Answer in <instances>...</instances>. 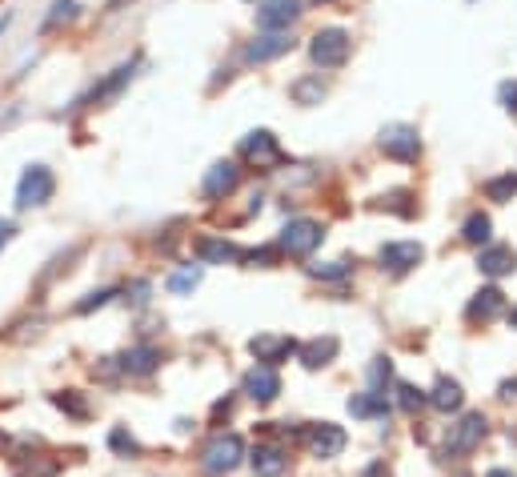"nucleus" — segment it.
I'll return each mask as SVG.
<instances>
[{"label":"nucleus","instance_id":"23","mask_svg":"<svg viewBox=\"0 0 517 477\" xmlns=\"http://www.w3.org/2000/svg\"><path fill=\"white\" fill-rule=\"evenodd\" d=\"M349 413L353 417H385L389 413V401H385V393H357V397H349Z\"/></svg>","mask_w":517,"mask_h":477},{"label":"nucleus","instance_id":"26","mask_svg":"<svg viewBox=\"0 0 517 477\" xmlns=\"http://www.w3.org/2000/svg\"><path fill=\"white\" fill-rule=\"evenodd\" d=\"M489 229H493V221L485 217V213H473V217L461 225V237H465L469 245H489Z\"/></svg>","mask_w":517,"mask_h":477},{"label":"nucleus","instance_id":"29","mask_svg":"<svg viewBox=\"0 0 517 477\" xmlns=\"http://www.w3.org/2000/svg\"><path fill=\"white\" fill-rule=\"evenodd\" d=\"M73 17H77V0H53V12L44 17V33L57 25H69Z\"/></svg>","mask_w":517,"mask_h":477},{"label":"nucleus","instance_id":"32","mask_svg":"<svg viewBox=\"0 0 517 477\" xmlns=\"http://www.w3.org/2000/svg\"><path fill=\"white\" fill-rule=\"evenodd\" d=\"M389 377H393V365H389L385 357H377V361L369 365V385H373V393H385V389H381V385H385Z\"/></svg>","mask_w":517,"mask_h":477},{"label":"nucleus","instance_id":"17","mask_svg":"<svg viewBox=\"0 0 517 477\" xmlns=\"http://www.w3.org/2000/svg\"><path fill=\"white\" fill-rule=\"evenodd\" d=\"M133 73H137V65H117L113 73L105 77L101 85H93V93L85 97V105H101V101H109V97H117V93L125 89V85L133 81Z\"/></svg>","mask_w":517,"mask_h":477},{"label":"nucleus","instance_id":"39","mask_svg":"<svg viewBox=\"0 0 517 477\" xmlns=\"http://www.w3.org/2000/svg\"><path fill=\"white\" fill-rule=\"evenodd\" d=\"M12 25V12H4V17H0V36H4V28Z\"/></svg>","mask_w":517,"mask_h":477},{"label":"nucleus","instance_id":"38","mask_svg":"<svg viewBox=\"0 0 517 477\" xmlns=\"http://www.w3.org/2000/svg\"><path fill=\"white\" fill-rule=\"evenodd\" d=\"M12 233H17V229H12V225H4V229H0V245L9 241V237H12Z\"/></svg>","mask_w":517,"mask_h":477},{"label":"nucleus","instance_id":"41","mask_svg":"<svg viewBox=\"0 0 517 477\" xmlns=\"http://www.w3.org/2000/svg\"><path fill=\"white\" fill-rule=\"evenodd\" d=\"M509 325H513V329H517V309H513V313H509Z\"/></svg>","mask_w":517,"mask_h":477},{"label":"nucleus","instance_id":"1","mask_svg":"<svg viewBox=\"0 0 517 477\" xmlns=\"http://www.w3.org/2000/svg\"><path fill=\"white\" fill-rule=\"evenodd\" d=\"M57 193V177L49 165H28L17 181V209H41Z\"/></svg>","mask_w":517,"mask_h":477},{"label":"nucleus","instance_id":"7","mask_svg":"<svg viewBox=\"0 0 517 477\" xmlns=\"http://www.w3.org/2000/svg\"><path fill=\"white\" fill-rule=\"evenodd\" d=\"M301 0H261L257 4V25L261 33H289V25H297Z\"/></svg>","mask_w":517,"mask_h":477},{"label":"nucleus","instance_id":"24","mask_svg":"<svg viewBox=\"0 0 517 477\" xmlns=\"http://www.w3.org/2000/svg\"><path fill=\"white\" fill-rule=\"evenodd\" d=\"M289 97L297 101V105H321L325 81H321V77H301V81L289 85Z\"/></svg>","mask_w":517,"mask_h":477},{"label":"nucleus","instance_id":"40","mask_svg":"<svg viewBox=\"0 0 517 477\" xmlns=\"http://www.w3.org/2000/svg\"><path fill=\"white\" fill-rule=\"evenodd\" d=\"M485 477H513V473H509V469H489Z\"/></svg>","mask_w":517,"mask_h":477},{"label":"nucleus","instance_id":"3","mask_svg":"<svg viewBox=\"0 0 517 477\" xmlns=\"http://www.w3.org/2000/svg\"><path fill=\"white\" fill-rule=\"evenodd\" d=\"M377 145H381V153H385V157H393V161H405V165L421 157L417 129H413V125H401V121L385 125V129H381V137H377Z\"/></svg>","mask_w":517,"mask_h":477},{"label":"nucleus","instance_id":"2","mask_svg":"<svg viewBox=\"0 0 517 477\" xmlns=\"http://www.w3.org/2000/svg\"><path fill=\"white\" fill-rule=\"evenodd\" d=\"M245 457V441L237 433H217L209 445L201 449V469L209 477H221V473H233Z\"/></svg>","mask_w":517,"mask_h":477},{"label":"nucleus","instance_id":"10","mask_svg":"<svg viewBox=\"0 0 517 477\" xmlns=\"http://www.w3.org/2000/svg\"><path fill=\"white\" fill-rule=\"evenodd\" d=\"M305 441L313 449V457H337L345 449V429L333 425V421H321V425H309L305 429Z\"/></svg>","mask_w":517,"mask_h":477},{"label":"nucleus","instance_id":"19","mask_svg":"<svg viewBox=\"0 0 517 477\" xmlns=\"http://www.w3.org/2000/svg\"><path fill=\"white\" fill-rule=\"evenodd\" d=\"M501 309H505V293L489 285V289H481L473 301H469L465 313H469V321H493V317H497Z\"/></svg>","mask_w":517,"mask_h":477},{"label":"nucleus","instance_id":"18","mask_svg":"<svg viewBox=\"0 0 517 477\" xmlns=\"http://www.w3.org/2000/svg\"><path fill=\"white\" fill-rule=\"evenodd\" d=\"M121 361V369L129 373V377H149V373L161 365V353H157L153 345H137V349H129L125 357H117Z\"/></svg>","mask_w":517,"mask_h":477},{"label":"nucleus","instance_id":"16","mask_svg":"<svg viewBox=\"0 0 517 477\" xmlns=\"http://www.w3.org/2000/svg\"><path fill=\"white\" fill-rule=\"evenodd\" d=\"M249 461H253V473L257 477H281L289 469V457H285L281 445H257Z\"/></svg>","mask_w":517,"mask_h":477},{"label":"nucleus","instance_id":"22","mask_svg":"<svg viewBox=\"0 0 517 477\" xmlns=\"http://www.w3.org/2000/svg\"><path fill=\"white\" fill-rule=\"evenodd\" d=\"M333 357H337V337H317V341H309V345L301 349L305 369H321V365H329Z\"/></svg>","mask_w":517,"mask_h":477},{"label":"nucleus","instance_id":"4","mask_svg":"<svg viewBox=\"0 0 517 477\" xmlns=\"http://www.w3.org/2000/svg\"><path fill=\"white\" fill-rule=\"evenodd\" d=\"M309 57L321 69H341L349 61V33L345 28H321V33L309 41Z\"/></svg>","mask_w":517,"mask_h":477},{"label":"nucleus","instance_id":"14","mask_svg":"<svg viewBox=\"0 0 517 477\" xmlns=\"http://www.w3.org/2000/svg\"><path fill=\"white\" fill-rule=\"evenodd\" d=\"M513 265H517V253L509 249V245H485V249L477 253V269H481L485 277H505Z\"/></svg>","mask_w":517,"mask_h":477},{"label":"nucleus","instance_id":"21","mask_svg":"<svg viewBox=\"0 0 517 477\" xmlns=\"http://www.w3.org/2000/svg\"><path fill=\"white\" fill-rule=\"evenodd\" d=\"M461 401H465V393H461V385H457V381H449V377H441L433 385V393H429V405H433V409H441V413L461 409Z\"/></svg>","mask_w":517,"mask_h":477},{"label":"nucleus","instance_id":"12","mask_svg":"<svg viewBox=\"0 0 517 477\" xmlns=\"http://www.w3.org/2000/svg\"><path fill=\"white\" fill-rule=\"evenodd\" d=\"M245 393L253 397V401L269 405L277 393H281V377H277L273 365H253L249 373H245Z\"/></svg>","mask_w":517,"mask_h":477},{"label":"nucleus","instance_id":"33","mask_svg":"<svg viewBox=\"0 0 517 477\" xmlns=\"http://www.w3.org/2000/svg\"><path fill=\"white\" fill-rule=\"evenodd\" d=\"M117 293H121V289H97V293H89L85 301H77V313H93V309L109 305V301H113Z\"/></svg>","mask_w":517,"mask_h":477},{"label":"nucleus","instance_id":"11","mask_svg":"<svg viewBox=\"0 0 517 477\" xmlns=\"http://www.w3.org/2000/svg\"><path fill=\"white\" fill-rule=\"evenodd\" d=\"M293 49V36L289 33H261L257 41L245 44V61L249 65H265V61H277Z\"/></svg>","mask_w":517,"mask_h":477},{"label":"nucleus","instance_id":"35","mask_svg":"<svg viewBox=\"0 0 517 477\" xmlns=\"http://www.w3.org/2000/svg\"><path fill=\"white\" fill-rule=\"evenodd\" d=\"M501 105H505V113H517V81H505L501 85Z\"/></svg>","mask_w":517,"mask_h":477},{"label":"nucleus","instance_id":"5","mask_svg":"<svg viewBox=\"0 0 517 477\" xmlns=\"http://www.w3.org/2000/svg\"><path fill=\"white\" fill-rule=\"evenodd\" d=\"M485 429H489V421H485L481 413H465L457 425H449V437H445V457H465V453H473L477 445H481Z\"/></svg>","mask_w":517,"mask_h":477},{"label":"nucleus","instance_id":"37","mask_svg":"<svg viewBox=\"0 0 517 477\" xmlns=\"http://www.w3.org/2000/svg\"><path fill=\"white\" fill-rule=\"evenodd\" d=\"M501 397H505V401H509V397H517V377H513V381H505V385H501Z\"/></svg>","mask_w":517,"mask_h":477},{"label":"nucleus","instance_id":"36","mask_svg":"<svg viewBox=\"0 0 517 477\" xmlns=\"http://www.w3.org/2000/svg\"><path fill=\"white\" fill-rule=\"evenodd\" d=\"M17 477H57V465H53V461H36V469L25 465Z\"/></svg>","mask_w":517,"mask_h":477},{"label":"nucleus","instance_id":"6","mask_svg":"<svg viewBox=\"0 0 517 477\" xmlns=\"http://www.w3.org/2000/svg\"><path fill=\"white\" fill-rule=\"evenodd\" d=\"M321 241H325V229L309 217H297L281 229V249L289 253V257H309Z\"/></svg>","mask_w":517,"mask_h":477},{"label":"nucleus","instance_id":"20","mask_svg":"<svg viewBox=\"0 0 517 477\" xmlns=\"http://www.w3.org/2000/svg\"><path fill=\"white\" fill-rule=\"evenodd\" d=\"M197 257L205 261V265H229V261L241 257V249H237L233 241H217V237H201L197 241Z\"/></svg>","mask_w":517,"mask_h":477},{"label":"nucleus","instance_id":"25","mask_svg":"<svg viewBox=\"0 0 517 477\" xmlns=\"http://www.w3.org/2000/svg\"><path fill=\"white\" fill-rule=\"evenodd\" d=\"M485 197H489V201H513L517 197V173H501V177L485 181Z\"/></svg>","mask_w":517,"mask_h":477},{"label":"nucleus","instance_id":"34","mask_svg":"<svg viewBox=\"0 0 517 477\" xmlns=\"http://www.w3.org/2000/svg\"><path fill=\"white\" fill-rule=\"evenodd\" d=\"M109 445H113L117 453H125V457H129V453H137L141 445H137V437L129 433V429H113V433H109Z\"/></svg>","mask_w":517,"mask_h":477},{"label":"nucleus","instance_id":"8","mask_svg":"<svg viewBox=\"0 0 517 477\" xmlns=\"http://www.w3.org/2000/svg\"><path fill=\"white\" fill-rule=\"evenodd\" d=\"M237 181H241V169H237V161H217L209 173H205L201 197H205V201H221V197H229L237 189Z\"/></svg>","mask_w":517,"mask_h":477},{"label":"nucleus","instance_id":"15","mask_svg":"<svg viewBox=\"0 0 517 477\" xmlns=\"http://www.w3.org/2000/svg\"><path fill=\"white\" fill-rule=\"evenodd\" d=\"M241 157L245 161H257V165H265V161H277V137L269 129H253L249 137L241 141Z\"/></svg>","mask_w":517,"mask_h":477},{"label":"nucleus","instance_id":"42","mask_svg":"<svg viewBox=\"0 0 517 477\" xmlns=\"http://www.w3.org/2000/svg\"><path fill=\"white\" fill-rule=\"evenodd\" d=\"M313 4H329V0H313Z\"/></svg>","mask_w":517,"mask_h":477},{"label":"nucleus","instance_id":"30","mask_svg":"<svg viewBox=\"0 0 517 477\" xmlns=\"http://www.w3.org/2000/svg\"><path fill=\"white\" fill-rule=\"evenodd\" d=\"M53 405H61V409L73 413V417H89V405H85L73 389H69V393H53Z\"/></svg>","mask_w":517,"mask_h":477},{"label":"nucleus","instance_id":"28","mask_svg":"<svg viewBox=\"0 0 517 477\" xmlns=\"http://www.w3.org/2000/svg\"><path fill=\"white\" fill-rule=\"evenodd\" d=\"M197 285H201V269L197 265H185L169 277V293H193Z\"/></svg>","mask_w":517,"mask_h":477},{"label":"nucleus","instance_id":"31","mask_svg":"<svg viewBox=\"0 0 517 477\" xmlns=\"http://www.w3.org/2000/svg\"><path fill=\"white\" fill-rule=\"evenodd\" d=\"M309 273L321 277V281H341V277H349V265L345 261H325V265H309Z\"/></svg>","mask_w":517,"mask_h":477},{"label":"nucleus","instance_id":"9","mask_svg":"<svg viewBox=\"0 0 517 477\" xmlns=\"http://www.w3.org/2000/svg\"><path fill=\"white\" fill-rule=\"evenodd\" d=\"M381 265L389 269V273H409L413 265H421V257H425V249H421L417 241H389L381 245Z\"/></svg>","mask_w":517,"mask_h":477},{"label":"nucleus","instance_id":"27","mask_svg":"<svg viewBox=\"0 0 517 477\" xmlns=\"http://www.w3.org/2000/svg\"><path fill=\"white\" fill-rule=\"evenodd\" d=\"M397 405H401L405 413H417V409H425V405H429V397L421 393L417 385H409V381H401V385H397Z\"/></svg>","mask_w":517,"mask_h":477},{"label":"nucleus","instance_id":"13","mask_svg":"<svg viewBox=\"0 0 517 477\" xmlns=\"http://www.w3.org/2000/svg\"><path fill=\"white\" fill-rule=\"evenodd\" d=\"M249 349H253V357H257L261 365H277V361H285V357L297 353V341H293V337H273V333H261V337L249 341Z\"/></svg>","mask_w":517,"mask_h":477}]
</instances>
